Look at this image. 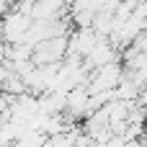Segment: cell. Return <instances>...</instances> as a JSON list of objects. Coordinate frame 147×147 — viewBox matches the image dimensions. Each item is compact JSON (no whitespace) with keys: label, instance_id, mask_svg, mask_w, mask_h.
<instances>
[{"label":"cell","instance_id":"obj_4","mask_svg":"<svg viewBox=\"0 0 147 147\" xmlns=\"http://www.w3.org/2000/svg\"><path fill=\"white\" fill-rule=\"evenodd\" d=\"M5 52H8V44H5V41L0 39V65L5 62Z\"/></svg>","mask_w":147,"mask_h":147},{"label":"cell","instance_id":"obj_2","mask_svg":"<svg viewBox=\"0 0 147 147\" xmlns=\"http://www.w3.org/2000/svg\"><path fill=\"white\" fill-rule=\"evenodd\" d=\"M28 26H31V16L18 13V10H5L3 21H0V39L5 44H18V41H23Z\"/></svg>","mask_w":147,"mask_h":147},{"label":"cell","instance_id":"obj_3","mask_svg":"<svg viewBox=\"0 0 147 147\" xmlns=\"http://www.w3.org/2000/svg\"><path fill=\"white\" fill-rule=\"evenodd\" d=\"M83 62L93 70V67H101V65H109V62H121V54L116 52V47L109 39H96V44L83 54Z\"/></svg>","mask_w":147,"mask_h":147},{"label":"cell","instance_id":"obj_1","mask_svg":"<svg viewBox=\"0 0 147 147\" xmlns=\"http://www.w3.org/2000/svg\"><path fill=\"white\" fill-rule=\"evenodd\" d=\"M67 52V36H49L34 44L31 49V62L34 65H49V62H62Z\"/></svg>","mask_w":147,"mask_h":147}]
</instances>
